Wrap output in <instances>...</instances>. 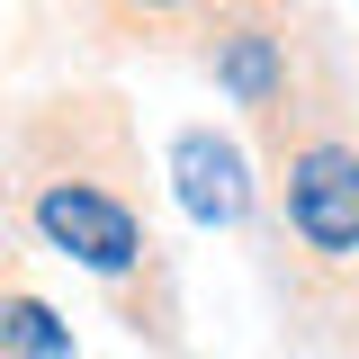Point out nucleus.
Wrapping results in <instances>:
<instances>
[{
    "label": "nucleus",
    "mask_w": 359,
    "mask_h": 359,
    "mask_svg": "<svg viewBox=\"0 0 359 359\" xmlns=\"http://www.w3.org/2000/svg\"><path fill=\"white\" fill-rule=\"evenodd\" d=\"M0 359H81L72 323L54 314V297H36V287L18 278L9 252H0Z\"/></svg>",
    "instance_id": "5"
},
{
    "label": "nucleus",
    "mask_w": 359,
    "mask_h": 359,
    "mask_svg": "<svg viewBox=\"0 0 359 359\" xmlns=\"http://www.w3.org/2000/svg\"><path fill=\"white\" fill-rule=\"evenodd\" d=\"M252 135V243L269 261L278 332L314 359H359V81L341 45H314Z\"/></svg>",
    "instance_id": "2"
},
{
    "label": "nucleus",
    "mask_w": 359,
    "mask_h": 359,
    "mask_svg": "<svg viewBox=\"0 0 359 359\" xmlns=\"http://www.w3.org/2000/svg\"><path fill=\"white\" fill-rule=\"evenodd\" d=\"M314 45H332V27L314 18V0H189L180 63H198L224 90V108L243 126H261L287 99V81L314 63Z\"/></svg>",
    "instance_id": "3"
},
{
    "label": "nucleus",
    "mask_w": 359,
    "mask_h": 359,
    "mask_svg": "<svg viewBox=\"0 0 359 359\" xmlns=\"http://www.w3.org/2000/svg\"><path fill=\"white\" fill-rule=\"evenodd\" d=\"M72 9H90V0H72Z\"/></svg>",
    "instance_id": "7"
},
{
    "label": "nucleus",
    "mask_w": 359,
    "mask_h": 359,
    "mask_svg": "<svg viewBox=\"0 0 359 359\" xmlns=\"http://www.w3.org/2000/svg\"><path fill=\"white\" fill-rule=\"evenodd\" d=\"M0 224L72 261L153 359H189L180 261L162 233L135 99L117 81H45L0 108Z\"/></svg>",
    "instance_id": "1"
},
{
    "label": "nucleus",
    "mask_w": 359,
    "mask_h": 359,
    "mask_svg": "<svg viewBox=\"0 0 359 359\" xmlns=\"http://www.w3.org/2000/svg\"><path fill=\"white\" fill-rule=\"evenodd\" d=\"M81 27H90L99 45H126V54H180L189 0H90Z\"/></svg>",
    "instance_id": "6"
},
{
    "label": "nucleus",
    "mask_w": 359,
    "mask_h": 359,
    "mask_svg": "<svg viewBox=\"0 0 359 359\" xmlns=\"http://www.w3.org/2000/svg\"><path fill=\"white\" fill-rule=\"evenodd\" d=\"M171 180H180V198H189V216H198V224L252 233L261 180H252V144H243V135H224V126H207V117H189V126L171 135Z\"/></svg>",
    "instance_id": "4"
}]
</instances>
